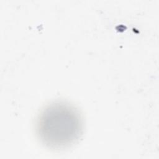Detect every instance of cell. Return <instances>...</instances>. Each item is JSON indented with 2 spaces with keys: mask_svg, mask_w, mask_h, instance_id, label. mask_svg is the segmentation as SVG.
<instances>
[{
  "mask_svg": "<svg viewBox=\"0 0 159 159\" xmlns=\"http://www.w3.org/2000/svg\"><path fill=\"white\" fill-rule=\"evenodd\" d=\"M82 120L78 111L64 102H54L44 108L37 120L39 139L52 148L68 146L81 134Z\"/></svg>",
  "mask_w": 159,
  "mask_h": 159,
  "instance_id": "6da1fadb",
  "label": "cell"
}]
</instances>
